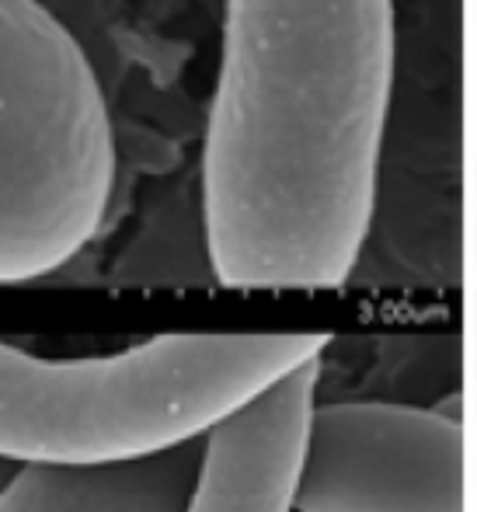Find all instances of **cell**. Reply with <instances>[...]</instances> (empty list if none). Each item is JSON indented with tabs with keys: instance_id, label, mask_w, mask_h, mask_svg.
Here are the masks:
<instances>
[{
	"instance_id": "3957f363",
	"label": "cell",
	"mask_w": 477,
	"mask_h": 512,
	"mask_svg": "<svg viewBox=\"0 0 477 512\" xmlns=\"http://www.w3.org/2000/svg\"><path fill=\"white\" fill-rule=\"evenodd\" d=\"M112 185V119L81 42L42 0H0V283L67 265Z\"/></svg>"
},
{
	"instance_id": "8992f818",
	"label": "cell",
	"mask_w": 477,
	"mask_h": 512,
	"mask_svg": "<svg viewBox=\"0 0 477 512\" xmlns=\"http://www.w3.org/2000/svg\"><path fill=\"white\" fill-rule=\"evenodd\" d=\"M206 436L133 460L32 464L0 492V512H192Z\"/></svg>"
},
{
	"instance_id": "7a4b0ae2",
	"label": "cell",
	"mask_w": 477,
	"mask_h": 512,
	"mask_svg": "<svg viewBox=\"0 0 477 512\" xmlns=\"http://www.w3.org/2000/svg\"><path fill=\"white\" fill-rule=\"evenodd\" d=\"M324 345L328 335L202 331L105 359H39L0 342V457L105 464L202 439Z\"/></svg>"
},
{
	"instance_id": "52a82bcc",
	"label": "cell",
	"mask_w": 477,
	"mask_h": 512,
	"mask_svg": "<svg viewBox=\"0 0 477 512\" xmlns=\"http://www.w3.org/2000/svg\"><path fill=\"white\" fill-rule=\"evenodd\" d=\"M471 56H474V84H477V0H471Z\"/></svg>"
},
{
	"instance_id": "5b68a950",
	"label": "cell",
	"mask_w": 477,
	"mask_h": 512,
	"mask_svg": "<svg viewBox=\"0 0 477 512\" xmlns=\"http://www.w3.org/2000/svg\"><path fill=\"white\" fill-rule=\"evenodd\" d=\"M317 380L321 359L289 373L209 432L192 512H293Z\"/></svg>"
},
{
	"instance_id": "6da1fadb",
	"label": "cell",
	"mask_w": 477,
	"mask_h": 512,
	"mask_svg": "<svg viewBox=\"0 0 477 512\" xmlns=\"http://www.w3.org/2000/svg\"><path fill=\"white\" fill-rule=\"evenodd\" d=\"M397 0H227L202 150L209 269L234 290H331L373 230Z\"/></svg>"
},
{
	"instance_id": "ba28073f",
	"label": "cell",
	"mask_w": 477,
	"mask_h": 512,
	"mask_svg": "<svg viewBox=\"0 0 477 512\" xmlns=\"http://www.w3.org/2000/svg\"><path fill=\"white\" fill-rule=\"evenodd\" d=\"M474 502H477V432H474Z\"/></svg>"
},
{
	"instance_id": "277c9868",
	"label": "cell",
	"mask_w": 477,
	"mask_h": 512,
	"mask_svg": "<svg viewBox=\"0 0 477 512\" xmlns=\"http://www.w3.org/2000/svg\"><path fill=\"white\" fill-rule=\"evenodd\" d=\"M293 512H467L460 418L387 401L314 405Z\"/></svg>"
},
{
	"instance_id": "9c48e42d",
	"label": "cell",
	"mask_w": 477,
	"mask_h": 512,
	"mask_svg": "<svg viewBox=\"0 0 477 512\" xmlns=\"http://www.w3.org/2000/svg\"><path fill=\"white\" fill-rule=\"evenodd\" d=\"M474 418H477V398H474Z\"/></svg>"
}]
</instances>
